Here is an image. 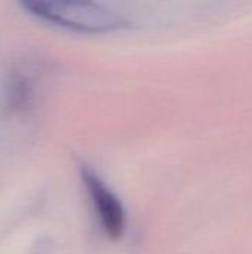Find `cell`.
Wrapping results in <instances>:
<instances>
[{
    "instance_id": "obj_1",
    "label": "cell",
    "mask_w": 252,
    "mask_h": 254,
    "mask_svg": "<svg viewBox=\"0 0 252 254\" xmlns=\"http://www.w3.org/2000/svg\"><path fill=\"white\" fill-rule=\"evenodd\" d=\"M22 9L53 27L85 34H105L131 27L120 13L88 1H24Z\"/></svg>"
},
{
    "instance_id": "obj_2",
    "label": "cell",
    "mask_w": 252,
    "mask_h": 254,
    "mask_svg": "<svg viewBox=\"0 0 252 254\" xmlns=\"http://www.w3.org/2000/svg\"><path fill=\"white\" fill-rule=\"evenodd\" d=\"M77 168L101 231L108 240L120 241L128 229V216L122 199L91 165L82 161Z\"/></svg>"
},
{
    "instance_id": "obj_3",
    "label": "cell",
    "mask_w": 252,
    "mask_h": 254,
    "mask_svg": "<svg viewBox=\"0 0 252 254\" xmlns=\"http://www.w3.org/2000/svg\"><path fill=\"white\" fill-rule=\"evenodd\" d=\"M48 68L39 58H25L13 65L6 82V107L13 115L30 110L39 98Z\"/></svg>"
}]
</instances>
